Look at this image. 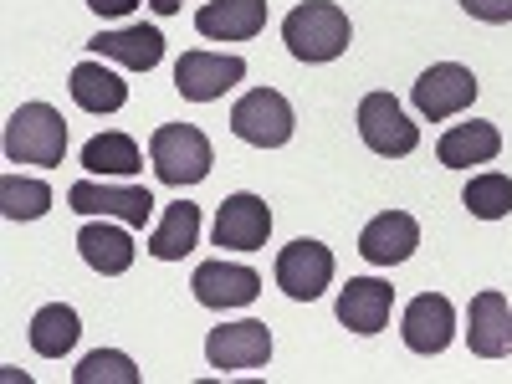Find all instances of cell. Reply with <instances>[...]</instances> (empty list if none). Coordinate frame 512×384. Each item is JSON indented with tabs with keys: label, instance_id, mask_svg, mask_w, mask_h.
Segmentation results:
<instances>
[{
	"label": "cell",
	"instance_id": "obj_22",
	"mask_svg": "<svg viewBox=\"0 0 512 384\" xmlns=\"http://www.w3.org/2000/svg\"><path fill=\"white\" fill-rule=\"evenodd\" d=\"M200 241V205L190 200H175L164 210V221L154 226L149 236V256H159V262H180V256H190Z\"/></svg>",
	"mask_w": 512,
	"mask_h": 384
},
{
	"label": "cell",
	"instance_id": "obj_17",
	"mask_svg": "<svg viewBox=\"0 0 512 384\" xmlns=\"http://www.w3.org/2000/svg\"><path fill=\"white\" fill-rule=\"evenodd\" d=\"M88 52L103 57V62H118V67H128V72H149V67H159V57H164V36H159L154 26L98 31V36L88 41Z\"/></svg>",
	"mask_w": 512,
	"mask_h": 384
},
{
	"label": "cell",
	"instance_id": "obj_3",
	"mask_svg": "<svg viewBox=\"0 0 512 384\" xmlns=\"http://www.w3.org/2000/svg\"><path fill=\"white\" fill-rule=\"evenodd\" d=\"M67 123L52 103H21L6 123V159L11 164H62Z\"/></svg>",
	"mask_w": 512,
	"mask_h": 384
},
{
	"label": "cell",
	"instance_id": "obj_21",
	"mask_svg": "<svg viewBox=\"0 0 512 384\" xmlns=\"http://www.w3.org/2000/svg\"><path fill=\"white\" fill-rule=\"evenodd\" d=\"M502 154V134H497V123H456L441 134L436 144V159L446 169H472V164H492Z\"/></svg>",
	"mask_w": 512,
	"mask_h": 384
},
{
	"label": "cell",
	"instance_id": "obj_19",
	"mask_svg": "<svg viewBox=\"0 0 512 384\" xmlns=\"http://www.w3.org/2000/svg\"><path fill=\"white\" fill-rule=\"evenodd\" d=\"M77 251H82V262H88L98 277H123L128 267H134V241H128V231L113 226L108 216L88 221L77 231Z\"/></svg>",
	"mask_w": 512,
	"mask_h": 384
},
{
	"label": "cell",
	"instance_id": "obj_28",
	"mask_svg": "<svg viewBox=\"0 0 512 384\" xmlns=\"http://www.w3.org/2000/svg\"><path fill=\"white\" fill-rule=\"evenodd\" d=\"M461 11L487 26H502V21H512V0H461Z\"/></svg>",
	"mask_w": 512,
	"mask_h": 384
},
{
	"label": "cell",
	"instance_id": "obj_23",
	"mask_svg": "<svg viewBox=\"0 0 512 384\" xmlns=\"http://www.w3.org/2000/svg\"><path fill=\"white\" fill-rule=\"evenodd\" d=\"M82 169L88 175H103V180H128L144 169V154L128 134H93L82 144Z\"/></svg>",
	"mask_w": 512,
	"mask_h": 384
},
{
	"label": "cell",
	"instance_id": "obj_30",
	"mask_svg": "<svg viewBox=\"0 0 512 384\" xmlns=\"http://www.w3.org/2000/svg\"><path fill=\"white\" fill-rule=\"evenodd\" d=\"M149 6H154L159 16H175V11H180V0H149Z\"/></svg>",
	"mask_w": 512,
	"mask_h": 384
},
{
	"label": "cell",
	"instance_id": "obj_29",
	"mask_svg": "<svg viewBox=\"0 0 512 384\" xmlns=\"http://www.w3.org/2000/svg\"><path fill=\"white\" fill-rule=\"evenodd\" d=\"M88 6L98 16H128V11H139V0H88Z\"/></svg>",
	"mask_w": 512,
	"mask_h": 384
},
{
	"label": "cell",
	"instance_id": "obj_11",
	"mask_svg": "<svg viewBox=\"0 0 512 384\" xmlns=\"http://www.w3.org/2000/svg\"><path fill=\"white\" fill-rule=\"evenodd\" d=\"M190 287H195V303H200V308L226 313V308H246V303H256V292H262V277H256L251 267H236V262H200L195 277H190Z\"/></svg>",
	"mask_w": 512,
	"mask_h": 384
},
{
	"label": "cell",
	"instance_id": "obj_24",
	"mask_svg": "<svg viewBox=\"0 0 512 384\" xmlns=\"http://www.w3.org/2000/svg\"><path fill=\"white\" fill-rule=\"evenodd\" d=\"M77 333H82L77 313H72L67 303H47V308L31 318V349H36L41 359H62V354H72Z\"/></svg>",
	"mask_w": 512,
	"mask_h": 384
},
{
	"label": "cell",
	"instance_id": "obj_6",
	"mask_svg": "<svg viewBox=\"0 0 512 384\" xmlns=\"http://www.w3.org/2000/svg\"><path fill=\"white\" fill-rule=\"evenodd\" d=\"M359 139H364L374 154H384V159H405V154H415V144H420V128L405 118V108H400L390 93H369V98L359 103Z\"/></svg>",
	"mask_w": 512,
	"mask_h": 384
},
{
	"label": "cell",
	"instance_id": "obj_1",
	"mask_svg": "<svg viewBox=\"0 0 512 384\" xmlns=\"http://www.w3.org/2000/svg\"><path fill=\"white\" fill-rule=\"evenodd\" d=\"M349 16L333 6V0H303V6H292L287 21H282V41L297 62H333L349 52Z\"/></svg>",
	"mask_w": 512,
	"mask_h": 384
},
{
	"label": "cell",
	"instance_id": "obj_7",
	"mask_svg": "<svg viewBox=\"0 0 512 384\" xmlns=\"http://www.w3.org/2000/svg\"><path fill=\"white\" fill-rule=\"evenodd\" d=\"M410 98H415V108L431 118V123H441V118H456L461 108H472L477 77H472V67H461V62H436V67L420 72Z\"/></svg>",
	"mask_w": 512,
	"mask_h": 384
},
{
	"label": "cell",
	"instance_id": "obj_13",
	"mask_svg": "<svg viewBox=\"0 0 512 384\" xmlns=\"http://www.w3.org/2000/svg\"><path fill=\"white\" fill-rule=\"evenodd\" d=\"M466 344L477 359H507L512 354V308L502 292H477L466 308Z\"/></svg>",
	"mask_w": 512,
	"mask_h": 384
},
{
	"label": "cell",
	"instance_id": "obj_10",
	"mask_svg": "<svg viewBox=\"0 0 512 384\" xmlns=\"http://www.w3.org/2000/svg\"><path fill=\"white\" fill-rule=\"evenodd\" d=\"M241 77H246V62L231 57V52H185V57L175 62V88H180L190 103H216V98H226Z\"/></svg>",
	"mask_w": 512,
	"mask_h": 384
},
{
	"label": "cell",
	"instance_id": "obj_9",
	"mask_svg": "<svg viewBox=\"0 0 512 384\" xmlns=\"http://www.w3.org/2000/svg\"><path fill=\"white\" fill-rule=\"evenodd\" d=\"M333 282V251L323 241H292L277 256V287L292 297V303H313L323 297V287Z\"/></svg>",
	"mask_w": 512,
	"mask_h": 384
},
{
	"label": "cell",
	"instance_id": "obj_27",
	"mask_svg": "<svg viewBox=\"0 0 512 384\" xmlns=\"http://www.w3.org/2000/svg\"><path fill=\"white\" fill-rule=\"evenodd\" d=\"M72 379L77 384H139V369H134V359L118 354V349H98V354H88L72 369Z\"/></svg>",
	"mask_w": 512,
	"mask_h": 384
},
{
	"label": "cell",
	"instance_id": "obj_20",
	"mask_svg": "<svg viewBox=\"0 0 512 384\" xmlns=\"http://www.w3.org/2000/svg\"><path fill=\"white\" fill-rule=\"evenodd\" d=\"M67 93H72V103L82 113H118L128 103V82L113 67H103V57H93V62H77L72 67Z\"/></svg>",
	"mask_w": 512,
	"mask_h": 384
},
{
	"label": "cell",
	"instance_id": "obj_16",
	"mask_svg": "<svg viewBox=\"0 0 512 384\" xmlns=\"http://www.w3.org/2000/svg\"><path fill=\"white\" fill-rule=\"evenodd\" d=\"M390 308H395V287L379 277H349V287L338 292V323L364 338L390 323Z\"/></svg>",
	"mask_w": 512,
	"mask_h": 384
},
{
	"label": "cell",
	"instance_id": "obj_25",
	"mask_svg": "<svg viewBox=\"0 0 512 384\" xmlns=\"http://www.w3.org/2000/svg\"><path fill=\"white\" fill-rule=\"evenodd\" d=\"M0 210H6V221H36L52 210V190L41 180H21V175H6L0 180Z\"/></svg>",
	"mask_w": 512,
	"mask_h": 384
},
{
	"label": "cell",
	"instance_id": "obj_8",
	"mask_svg": "<svg viewBox=\"0 0 512 384\" xmlns=\"http://www.w3.org/2000/svg\"><path fill=\"white\" fill-rule=\"evenodd\" d=\"M205 359L210 369H221V374H241V369H262L272 359V333L267 323H221V328H210L205 338Z\"/></svg>",
	"mask_w": 512,
	"mask_h": 384
},
{
	"label": "cell",
	"instance_id": "obj_2",
	"mask_svg": "<svg viewBox=\"0 0 512 384\" xmlns=\"http://www.w3.org/2000/svg\"><path fill=\"white\" fill-rule=\"evenodd\" d=\"M149 159H154V175L164 185H200L210 175V164H216V149H210V139L200 134L195 123H164L154 128V139H149Z\"/></svg>",
	"mask_w": 512,
	"mask_h": 384
},
{
	"label": "cell",
	"instance_id": "obj_26",
	"mask_svg": "<svg viewBox=\"0 0 512 384\" xmlns=\"http://www.w3.org/2000/svg\"><path fill=\"white\" fill-rule=\"evenodd\" d=\"M461 200L477 221H502V216H512V180L507 175H477Z\"/></svg>",
	"mask_w": 512,
	"mask_h": 384
},
{
	"label": "cell",
	"instance_id": "obj_18",
	"mask_svg": "<svg viewBox=\"0 0 512 384\" xmlns=\"http://www.w3.org/2000/svg\"><path fill=\"white\" fill-rule=\"evenodd\" d=\"M267 26V0H205L195 11V31L210 41H246Z\"/></svg>",
	"mask_w": 512,
	"mask_h": 384
},
{
	"label": "cell",
	"instance_id": "obj_12",
	"mask_svg": "<svg viewBox=\"0 0 512 384\" xmlns=\"http://www.w3.org/2000/svg\"><path fill=\"white\" fill-rule=\"evenodd\" d=\"M415 246H420V226L405 210H384L359 231V256L369 267H400L415 256Z\"/></svg>",
	"mask_w": 512,
	"mask_h": 384
},
{
	"label": "cell",
	"instance_id": "obj_5",
	"mask_svg": "<svg viewBox=\"0 0 512 384\" xmlns=\"http://www.w3.org/2000/svg\"><path fill=\"white\" fill-rule=\"evenodd\" d=\"M67 205L77 216H108L123 226H149L154 216V195L144 185H98V180H77L67 190Z\"/></svg>",
	"mask_w": 512,
	"mask_h": 384
},
{
	"label": "cell",
	"instance_id": "obj_4",
	"mask_svg": "<svg viewBox=\"0 0 512 384\" xmlns=\"http://www.w3.org/2000/svg\"><path fill=\"white\" fill-rule=\"evenodd\" d=\"M292 103L277 93V88H251L236 108H231V134L241 144H256V149H282L292 139Z\"/></svg>",
	"mask_w": 512,
	"mask_h": 384
},
{
	"label": "cell",
	"instance_id": "obj_14",
	"mask_svg": "<svg viewBox=\"0 0 512 384\" xmlns=\"http://www.w3.org/2000/svg\"><path fill=\"white\" fill-rule=\"evenodd\" d=\"M405 349L410 354H446V344L456 338V308L441 292H420L405 308Z\"/></svg>",
	"mask_w": 512,
	"mask_h": 384
},
{
	"label": "cell",
	"instance_id": "obj_15",
	"mask_svg": "<svg viewBox=\"0 0 512 384\" xmlns=\"http://www.w3.org/2000/svg\"><path fill=\"white\" fill-rule=\"evenodd\" d=\"M272 236V210L256 195H226V205L216 210V246L226 251H256Z\"/></svg>",
	"mask_w": 512,
	"mask_h": 384
}]
</instances>
